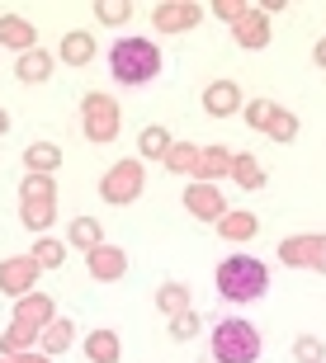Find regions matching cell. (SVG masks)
Wrapping results in <instances>:
<instances>
[{
    "instance_id": "6da1fadb",
    "label": "cell",
    "mask_w": 326,
    "mask_h": 363,
    "mask_svg": "<svg viewBox=\"0 0 326 363\" xmlns=\"http://www.w3.org/2000/svg\"><path fill=\"white\" fill-rule=\"evenodd\" d=\"M213 283H217V297L227 307H246V302H260V297L270 293V269L256 255H227L217 264Z\"/></svg>"
},
{
    "instance_id": "7a4b0ae2",
    "label": "cell",
    "mask_w": 326,
    "mask_h": 363,
    "mask_svg": "<svg viewBox=\"0 0 326 363\" xmlns=\"http://www.w3.org/2000/svg\"><path fill=\"white\" fill-rule=\"evenodd\" d=\"M161 48L151 38H119L109 48V71H114V81L119 85H147L161 76Z\"/></svg>"
},
{
    "instance_id": "3957f363",
    "label": "cell",
    "mask_w": 326,
    "mask_h": 363,
    "mask_svg": "<svg viewBox=\"0 0 326 363\" xmlns=\"http://www.w3.org/2000/svg\"><path fill=\"white\" fill-rule=\"evenodd\" d=\"M213 363H256L260 359V330L246 316H217L208 330Z\"/></svg>"
},
{
    "instance_id": "277c9868",
    "label": "cell",
    "mask_w": 326,
    "mask_h": 363,
    "mask_svg": "<svg viewBox=\"0 0 326 363\" xmlns=\"http://www.w3.org/2000/svg\"><path fill=\"white\" fill-rule=\"evenodd\" d=\"M81 133L85 142H114L119 137V104L104 90L81 94Z\"/></svg>"
},
{
    "instance_id": "5b68a950",
    "label": "cell",
    "mask_w": 326,
    "mask_h": 363,
    "mask_svg": "<svg viewBox=\"0 0 326 363\" xmlns=\"http://www.w3.org/2000/svg\"><path fill=\"white\" fill-rule=\"evenodd\" d=\"M142 184H147V170H142V161H128V156H123V161H114L109 165V175L99 179V199L104 203H114V208H123V203H133L137 194H142Z\"/></svg>"
},
{
    "instance_id": "8992f818",
    "label": "cell",
    "mask_w": 326,
    "mask_h": 363,
    "mask_svg": "<svg viewBox=\"0 0 326 363\" xmlns=\"http://www.w3.org/2000/svg\"><path fill=\"white\" fill-rule=\"evenodd\" d=\"M180 203L190 208V217H199V222H222V213H227V199L217 194V184H204V179H194V184H185V194H180Z\"/></svg>"
},
{
    "instance_id": "52a82bcc",
    "label": "cell",
    "mask_w": 326,
    "mask_h": 363,
    "mask_svg": "<svg viewBox=\"0 0 326 363\" xmlns=\"http://www.w3.org/2000/svg\"><path fill=\"white\" fill-rule=\"evenodd\" d=\"M85 269H90V279L114 283V279L128 274V250H119V245H95V250H85Z\"/></svg>"
},
{
    "instance_id": "ba28073f",
    "label": "cell",
    "mask_w": 326,
    "mask_h": 363,
    "mask_svg": "<svg viewBox=\"0 0 326 363\" xmlns=\"http://www.w3.org/2000/svg\"><path fill=\"white\" fill-rule=\"evenodd\" d=\"M33 279H38L33 255H19V259H5V264H0V293L5 297H28Z\"/></svg>"
},
{
    "instance_id": "9c48e42d",
    "label": "cell",
    "mask_w": 326,
    "mask_h": 363,
    "mask_svg": "<svg viewBox=\"0 0 326 363\" xmlns=\"http://www.w3.org/2000/svg\"><path fill=\"white\" fill-rule=\"evenodd\" d=\"M237 108H241V85H237V81L204 85V113H208V118H232Z\"/></svg>"
},
{
    "instance_id": "30bf717a",
    "label": "cell",
    "mask_w": 326,
    "mask_h": 363,
    "mask_svg": "<svg viewBox=\"0 0 326 363\" xmlns=\"http://www.w3.org/2000/svg\"><path fill=\"white\" fill-rule=\"evenodd\" d=\"M199 19H204V10H199V5H156V10H151L156 33H190Z\"/></svg>"
},
{
    "instance_id": "8fae6325",
    "label": "cell",
    "mask_w": 326,
    "mask_h": 363,
    "mask_svg": "<svg viewBox=\"0 0 326 363\" xmlns=\"http://www.w3.org/2000/svg\"><path fill=\"white\" fill-rule=\"evenodd\" d=\"M95 33H85V28H71L62 33V48H57V62L62 67H85V62H95Z\"/></svg>"
},
{
    "instance_id": "7c38bea8",
    "label": "cell",
    "mask_w": 326,
    "mask_h": 363,
    "mask_svg": "<svg viewBox=\"0 0 326 363\" xmlns=\"http://www.w3.org/2000/svg\"><path fill=\"white\" fill-rule=\"evenodd\" d=\"M38 43V28L28 24L24 14H0V48H14V52H33Z\"/></svg>"
},
{
    "instance_id": "4fadbf2b",
    "label": "cell",
    "mask_w": 326,
    "mask_h": 363,
    "mask_svg": "<svg viewBox=\"0 0 326 363\" xmlns=\"http://www.w3.org/2000/svg\"><path fill=\"white\" fill-rule=\"evenodd\" d=\"M85 359H90V363H119V359H123L119 330H109V325L90 330V335H85Z\"/></svg>"
},
{
    "instance_id": "5bb4252c",
    "label": "cell",
    "mask_w": 326,
    "mask_h": 363,
    "mask_svg": "<svg viewBox=\"0 0 326 363\" xmlns=\"http://www.w3.org/2000/svg\"><path fill=\"white\" fill-rule=\"evenodd\" d=\"M232 38L241 43V48H265V43H270V19L260 10H246L241 24H232Z\"/></svg>"
},
{
    "instance_id": "9a60e30c",
    "label": "cell",
    "mask_w": 326,
    "mask_h": 363,
    "mask_svg": "<svg viewBox=\"0 0 326 363\" xmlns=\"http://www.w3.org/2000/svg\"><path fill=\"white\" fill-rule=\"evenodd\" d=\"M170 147H175V137H170V128H161V123H151V128L137 133V151H142L147 161H165Z\"/></svg>"
},
{
    "instance_id": "2e32d148",
    "label": "cell",
    "mask_w": 326,
    "mask_h": 363,
    "mask_svg": "<svg viewBox=\"0 0 326 363\" xmlns=\"http://www.w3.org/2000/svg\"><path fill=\"white\" fill-rule=\"evenodd\" d=\"M14 76H19L24 85H43V81H53V57L33 48V52H24L19 62H14Z\"/></svg>"
},
{
    "instance_id": "e0dca14e",
    "label": "cell",
    "mask_w": 326,
    "mask_h": 363,
    "mask_svg": "<svg viewBox=\"0 0 326 363\" xmlns=\"http://www.w3.org/2000/svg\"><path fill=\"white\" fill-rule=\"evenodd\" d=\"M260 231V217L256 213H222V222H217V236H222V241H251V236H256Z\"/></svg>"
},
{
    "instance_id": "ac0fdd59",
    "label": "cell",
    "mask_w": 326,
    "mask_h": 363,
    "mask_svg": "<svg viewBox=\"0 0 326 363\" xmlns=\"http://www.w3.org/2000/svg\"><path fill=\"white\" fill-rule=\"evenodd\" d=\"M237 184L246 189V194H256V189H265V165L251 156V151H241V156H232V170H227Z\"/></svg>"
},
{
    "instance_id": "d6986e66",
    "label": "cell",
    "mask_w": 326,
    "mask_h": 363,
    "mask_svg": "<svg viewBox=\"0 0 326 363\" xmlns=\"http://www.w3.org/2000/svg\"><path fill=\"white\" fill-rule=\"evenodd\" d=\"M38 345H43L48 354H53V359H57V354H67L71 345H76V321H67V316H57L53 325H43Z\"/></svg>"
},
{
    "instance_id": "ffe728a7",
    "label": "cell",
    "mask_w": 326,
    "mask_h": 363,
    "mask_svg": "<svg viewBox=\"0 0 326 363\" xmlns=\"http://www.w3.org/2000/svg\"><path fill=\"white\" fill-rule=\"evenodd\" d=\"M24 165L33 170V175H48V179H53V170L62 165V147H57V142H33V147L24 151Z\"/></svg>"
},
{
    "instance_id": "44dd1931",
    "label": "cell",
    "mask_w": 326,
    "mask_h": 363,
    "mask_svg": "<svg viewBox=\"0 0 326 363\" xmlns=\"http://www.w3.org/2000/svg\"><path fill=\"white\" fill-rule=\"evenodd\" d=\"M232 170V156L222 147H208V151H199V161H194V175L204 179V184H213L217 175H227Z\"/></svg>"
},
{
    "instance_id": "7402d4cb",
    "label": "cell",
    "mask_w": 326,
    "mask_h": 363,
    "mask_svg": "<svg viewBox=\"0 0 326 363\" xmlns=\"http://www.w3.org/2000/svg\"><path fill=\"white\" fill-rule=\"evenodd\" d=\"M279 264H288V269H313V236H288L279 245Z\"/></svg>"
},
{
    "instance_id": "603a6c76",
    "label": "cell",
    "mask_w": 326,
    "mask_h": 363,
    "mask_svg": "<svg viewBox=\"0 0 326 363\" xmlns=\"http://www.w3.org/2000/svg\"><path fill=\"white\" fill-rule=\"evenodd\" d=\"M14 321L33 325V330H38V325H53V321H57V316H53V297H24V302H19V316H14Z\"/></svg>"
},
{
    "instance_id": "cb8c5ba5",
    "label": "cell",
    "mask_w": 326,
    "mask_h": 363,
    "mask_svg": "<svg viewBox=\"0 0 326 363\" xmlns=\"http://www.w3.org/2000/svg\"><path fill=\"white\" fill-rule=\"evenodd\" d=\"M71 245H76V250H95V245H104V227H99L95 217H76V222H71Z\"/></svg>"
},
{
    "instance_id": "d4e9b609",
    "label": "cell",
    "mask_w": 326,
    "mask_h": 363,
    "mask_svg": "<svg viewBox=\"0 0 326 363\" xmlns=\"http://www.w3.org/2000/svg\"><path fill=\"white\" fill-rule=\"evenodd\" d=\"M33 264H38V269H62V264H67V245L53 241V236H38V241H33Z\"/></svg>"
},
{
    "instance_id": "484cf974",
    "label": "cell",
    "mask_w": 326,
    "mask_h": 363,
    "mask_svg": "<svg viewBox=\"0 0 326 363\" xmlns=\"http://www.w3.org/2000/svg\"><path fill=\"white\" fill-rule=\"evenodd\" d=\"M156 307H161L165 316H180V311H190V288H185V283H165L161 293H156Z\"/></svg>"
},
{
    "instance_id": "4316f807",
    "label": "cell",
    "mask_w": 326,
    "mask_h": 363,
    "mask_svg": "<svg viewBox=\"0 0 326 363\" xmlns=\"http://www.w3.org/2000/svg\"><path fill=\"white\" fill-rule=\"evenodd\" d=\"M57 217V199H38V203H24V227L33 231H48Z\"/></svg>"
},
{
    "instance_id": "83f0119b",
    "label": "cell",
    "mask_w": 326,
    "mask_h": 363,
    "mask_svg": "<svg viewBox=\"0 0 326 363\" xmlns=\"http://www.w3.org/2000/svg\"><path fill=\"white\" fill-rule=\"evenodd\" d=\"M95 19H99V24H109V28H119V24H128V19H133V5H128V0H99V5H95Z\"/></svg>"
},
{
    "instance_id": "f1b7e54d",
    "label": "cell",
    "mask_w": 326,
    "mask_h": 363,
    "mask_svg": "<svg viewBox=\"0 0 326 363\" xmlns=\"http://www.w3.org/2000/svg\"><path fill=\"white\" fill-rule=\"evenodd\" d=\"M265 133H270V142H293V137H298V118H293L288 108H274V118L265 123Z\"/></svg>"
},
{
    "instance_id": "f546056e",
    "label": "cell",
    "mask_w": 326,
    "mask_h": 363,
    "mask_svg": "<svg viewBox=\"0 0 326 363\" xmlns=\"http://www.w3.org/2000/svg\"><path fill=\"white\" fill-rule=\"evenodd\" d=\"M38 335H43V330H33V325H24V321H14L10 330L0 335V350H5V354H19L28 340H38Z\"/></svg>"
},
{
    "instance_id": "4dcf8cb0",
    "label": "cell",
    "mask_w": 326,
    "mask_h": 363,
    "mask_svg": "<svg viewBox=\"0 0 326 363\" xmlns=\"http://www.w3.org/2000/svg\"><path fill=\"white\" fill-rule=\"evenodd\" d=\"M293 363H326V345L317 335H298L293 340Z\"/></svg>"
},
{
    "instance_id": "1f68e13d",
    "label": "cell",
    "mask_w": 326,
    "mask_h": 363,
    "mask_svg": "<svg viewBox=\"0 0 326 363\" xmlns=\"http://www.w3.org/2000/svg\"><path fill=\"white\" fill-rule=\"evenodd\" d=\"M19 194H24V203H38V199H57V184H53V179H48V175H28Z\"/></svg>"
},
{
    "instance_id": "d6a6232c",
    "label": "cell",
    "mask_w": 326,
    "mask_h": 363,
    "mask_svg": "<svg viewBox=\"0 0 326 363\" xmlns=\"http://www.w3.org/2000/svg\"><path fill=\"white\" fill-rule=\"evenodd\" d=\"M170 335L175 340H194L199 335V316H194V311H180L175 321H170Z\"/></svg>"
},
{
    "instance_id": "836d02e7",
    "label": "cell",
    "mask_w": 326,
    "mask_h": 363,
    "mask_svg": "<svg viewBox=\"0 0 326 363\" xmlns=\"http://www.w3.org/2000/svg\"><path fill=\"white\" fill-rule=\"evenodd\" d=\"M274 99H256V104H246V118H251V128H265V123L274 118Z\"/></svg>"
},
{
    "instance_id": "e575fe53",
    "label": "cell",
    "mask_w": 326,
    "mask_h": 363,
    "mask_svg": "<svg viewBox=\"0 0 326 363\" xmlns=\"http://www.w3.org/2000/svg\"><path fill=\"white\" fill-rule=\"evenodd\" d=\"M194 161H199V151H194V147H170V156H165L170 170H194Z\"/></svg>"
},
{
    "instance_id": "d590c367",
    "label": "cell",
    "mask_w": 326,
    "mask_h": 363,
    "mask_svg": "<svg viewBox=\"0 0 326 363\" xmlns=\"http://www.w3.org/2000/svg\"><path fill=\"white\" fill-rule=\"evenodd\" d=\"M213 14H217V19H232V24H241V19H246V5H237V0H217Z\"/></svg>"
},
{
    "instance_id": "8d00e7d4",
    "label": "cell",
    "mask_w": 326,
    "mask_h": 363,
    "mask_svg": "<svg viewBox=\"0 0 326 363\" xmlns=\"http://www.w3.org/2000/svg\"><path fill=\"white\" fill-rule=\"evenodd\" d=\"M313 269L326 274V231H322V236H313Z\"/></svg>"
},
{
    "instance_id": "74e56055",
    "label": "cell",
    "mask_w": 326,
    "mask_h": 363,
    "mask_svg": "<svg viewBox=\"0 0 326 363\" xmlns=\"http://www.w3.org/2000/svg\"><path fill=\"white\" fill-rule=\"evenodd\" d=\"M313 62L326 71V38H317V43H313Z\"/></svg>"
},
{
    "instance_id": "f35d334b",
    "label": "cell",
    "mask_w": 326,
    "mask_h": 363,
    "mask_svg": "<svg viewBox=\"0 0 326 363\" xmlns=\"http://www.w3.org/2000/svg\"><path fill=\"white\" fill-rule=\"evenodd\" d=\"M14 363H48V359H38V354H14Z\"/></svg>"
},
{
    "instance_id": "ab89813d",
    "label": "cell",
    "mask_w": 326,
    "mask_h": 363,
    "mask_svg": "<svg viewBox=\"0 0 326 363\" xmlns=\"http://www.w3.org/2000/svg\"><path fill=\"white\" fill-rule=\"evenodd\" d=\"M10 133V113H5V108H0V137Z\"/></svg>"
},
{
    "instance_id": "60d3db41",
    "label": "cell",
    "mask_w": 326,
    "mask_h": 363,
    "mask_svg": "<svg viewBox=\"0 0 326 363\" xmlns=\"http://www.w3.org/2000/svg\"><path fill=\"white\" fill-rule=\"evenodd\" d=\"M0 363H10V359H0Z\"/></svg>"
}]
</instances>
